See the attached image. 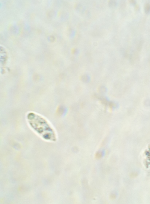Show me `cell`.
Masks as SVG:
<instances>
[{
  "label": "cell",
  "mask_w": 150,
  "mask_h": 204,
  "mask_svg": "<svg viewBox=\"0 0 150 204\" xmlns=\"http://www.w3.org/2000/svg\"><path fill=\"white\" fill-rule=\"evenodd\" d=\"M102 156V153L101 152L98 151L95 154V157L96 158L100 159Z\"/></svg>",
  "instance_id": "7a4b0ae2"
},
{
  "label": "cell",
  "mask_w": 150,
  "mask_h": 204,
  "mask_svg": "<svg viewBox=\"0 0 150 204\" xmlns=\"http://www.w3.org/2000/svg\"><path fill=\"white\" fill-rule=\"evenodd\" d=\"M27 118L31 127L38 134L46 139L54 138L55 133L54 129L44 118L30 113L28 114Z\"/></svg>",
  "instance_id": "6da1fadb"
}]
</instances>
